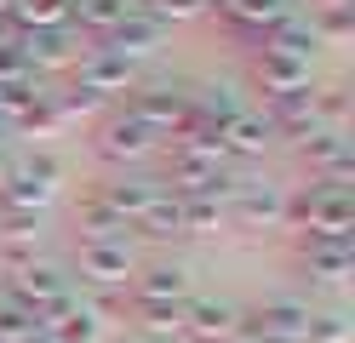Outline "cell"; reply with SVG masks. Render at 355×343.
<instances>
[{
  "instance_id": "30bf717a",
  "label": "cell",
  "mask_w": 355,
  "mask_h": 343,
  "mask_svg": "<svg viewBox=\"0 0 355 343\" xmlns=\"http://www.w3.org/2000/svg\"><path fill=\"white\" fill-rule=\"evenodd\" d=\"M258 75H263V91H270V98L309 91V63L304 58H286V52H270V46H263V58H258Z\"/></svg>"
},
{
  "instance_id": "8fae6325",
  "label": "cell",
  "mask_w": 355,
  "mask_h": 343,
  "mask_svg": "<svg viewBox=\"0 0 355 343\" xmlns=\"http://www.w3.org/2000/svg\"><path fill=\"white\" fill-rule=\"evenodd\" d=\"M304 143V160L309 166H321V177H349V137L344 132H309V137H298Z\"/></svg>"
},
{
  "instance_id": "7c38bea8",
  "label": "cell",
  "mask_w": 355,
  "mask_h": 343,
  "mask_svg": "<svg viewBox=\"0 0 355 343\" xmlns=\"http://www.w3.org/2000/svg\"><path fill=\"white\" fill-rule=\"evenodd\" d=\"M138 229H144V235H184V200L161 189V195L138 212Z\"/></svg>"
},
{
  "instance_id": "8992f818",
  "label": "cell",
  "mask_w": 355,
  "mask_h": 343,
  "mask_svg": "<svg viewBox=\"0 0 355 343\" xmlns=\"http://www.w3.org/2000/svg\"><path fill=\"white\" fill-rule=\"evenodd\" d=\"M132 304H172V309H184L189 304V269L184 263H155L144 274H132Z\"/></svg>"
},
{
  "instance_id": "4fadbf2b",
  "label": "cell",
  "mask_w": 355,
  "mask_h": 343,
  "mask_svg": "<svg viewBox=\"0 0 355 343\" xmlns=\"http://www.w3.org/2000/svg\"><path fill=\"white\" fill-rule=\"evenodd\" d=\"M12 23H35V35L40 29H63L69 23V0H12Z\"/></svg>"
},
{
  "instance_id": "7a4b0ae2",
  "label": "cell",
  "mask_w": 355,
  "mask_h": 343,
  "mask_svg": "<svg viewBox=\"0 0 355 343\" xmlns=\"http://www.w3.org/2000/svg\"><path fill=\"white\" fill-rule=\"evenodd\" d=\"M224 218H235V223H281L286 218V195L275 183H230Z\"/></svg>"
},
{
  "instance_id": "ba28073f",
  "label": "cell",
  "mask_w": 355,
  "mask_h": 343,
  "mask_svg": "<svg viewBox=\"0 0 355 343\" xmlns=\"http://www.w3.org/2000/svg\"><path fill=\"white\" fill-rule=\"evenodd\" d=\"M138 12V0H69V29H86V35H109Z\"/></svg>"
},
{
  "instance_id": "5b68a950",
  "label": "cell",
  "mask_w": 355,
  "mask_h": 343,
  "mask_svg": "<svg viewBox=\"0 0 355 343\" xmlns=\"http://www.w3.org/2000/svg\"><path fill=\"white\" fill-rule=\"evenodd\" d=\"M275 143V121L258 109H235L224 126H218V149L224 155H263Z\"/></svg>"
},
{
  "instance_id": "277c9868",
  "label": "cell",
  "mask_w": 355,
  "mask_h": 343,
  "mask_svg": "<svg viewBox=\"0 0 355 343\" xmlns=\"http://www.w3.org/2000/svg\"><path fill=\"white\" fill-rule=\"evenodd\" d=\"M178 332H189V337H201V343L235 337L241 332V309L224 304V297H189V304H184V326H178Z\"/></svg>"
},
{
  "instance_id": "9a60e30c",
  "label": "cell",
  "mask_w": 355,
  "mask_h": 343,
  "mask_svg": "<svg viewBox=\"0 0 355 343\" xmlns=\"http://www.w3.org/2000/svg\"><path fill=\"white\" fill-rule=\"evenodd\" d=\"M218 6H224L230 17H241V23H252L258 35L270 29V23H281L286 12H293V6H286V0H218Z\"/></svg>"
},
{
  "instance_id": "2e32d148",
  "label": "cell",
  "mask_w": 355,
  "mask_h": 343,
  "mask_svg": "<svg viewBox=\"0 0 355 343\" xmlns=\"http://www.w3.org/2000/svg\"><path fill=\"white\" fill-rule=\"evenodd\" d=\"M184 200V235H207V229L224 223V200L218 195H178Z\"/></svg>"
},
{
  "instance_id": "3957f363",
  "label": "cell",
  "mask_w": 355,
  "mask_h": 343,
  "mask_svg": "<svg viewBox=\"0 0 355 343\" xmlns=\"http://www.w3.org/2000/svg\"><path fill=\"white\" fill-rule=\"evenodd\" d=\"M80 274L92 286H126L132 281V252L121 240H80Z\"/></svg>"
},
{
  "instance_id": "9c48e42d",
  "label": "cell",
  "mask_w": 355,
  "mask_h": 343,
  "mask_svg": "<svg viewBox=\"0 0 355 343\" xmlns=\"http://www.w3.org/2000/svg\"><path fill=\"white\" fill-rule=\"evenodd\" d=\"M155 195H161V183H149V177H126V172H121V177H109L103 189H98V200H103L115 218H126V223H138V212H144Z\"/></svg>"
},
{
  "instance_id": "5bb4252c",
  "label": "cell",
  "mask_w": 355,
  "mask_h": 343,
  "mask_svg": "<svg viewBox=\"0 0 355 343\" xmlns=\"http://www.w3.org/2000/svg\"><path fill=\"white\" fill-rule=\"evenodd\" d=\"M75 218L86 223V235H80V240H121V229H126V218H115L98 195H92V200H80V206H75Z\"/></svg>"
},
{
  "instance_id": "6da1fadb",
  "label": "cell",
  "mask_w": 355,
  "mask_h": 343,
  "mask_svg": "<svg viewBox=\"0 0 355 343\" xmlns=\"http://www.w3.org/2000/svg\"><path fill=\"white\" fill-rule=\"evenodd\" d=\"M149 149H155V132H149L132 109H115V114L98 126V155L115 160V166H132V160H144Z\"/></svg>"
},
{
  "instance_id": "52a82bcc",
  "label": "cell",
  "mask_w": 355,
  "mask_h": 343,
  "mask_svg": "<svg viewBox=\"0 0 355 343\" xmlns=\"http://www.w3.org/2000/svg\"><path fill=\"white\" fill-rule=\"evenodd\" d=\"M80 91L86 98H98V91H132V63L115 58V52H103V46H92V52L80 58Z\"/></svg>"
}]
</instances>
